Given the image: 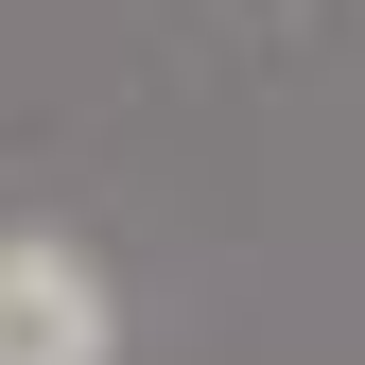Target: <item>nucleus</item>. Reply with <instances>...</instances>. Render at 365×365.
<instances>
[{
  "mask_svg": "<svg viewBox=\"0 0 365 365\" xmlns=\"http://www.w3.org/2000/svg\"><path fill=\"white\" fill-rule=\"evenodd\" d=\"M122 313H105V261L53 244V226H0V365H105Z\"/></svg>",
  "mask_w": 365,
  "mask_h": 365,
  "instance_id": "1",
  "label": "nucleus"
}]
</instances>
